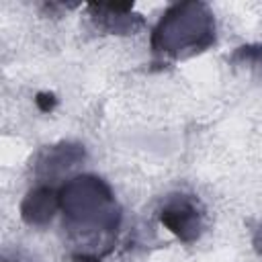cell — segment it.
Here are the masks:
<instances>
[{
    "label": "cell",
    "instance_id": "cell-1",
    "mask_svg": "<svg viewBox=\"0 0 262 262\" xmlns=\"http://www.w3.org/2000/svg\"><path fill=\"white\" fill-rule=\"evenodd\" d=\"M63 229L76 242V262H100L121 227V207L111 186L94 174H78L59 188Z\"/></svg>",
    "mask_w": 262,
    "mask_h": 262
},
{
    "label": "cell",
    "instance_id": "cell-2",
    "mask_svg": "<svg viewBox=\"0 0 262 262\" xmlns=\"http://www.w3.org/2000/svg\"><path fill=\"white\" fill-rule=\"evenodd\" d=\"M217 39V25L211 8L199 0L176 2L164 10L151 29L149 45L156 55L182 59L203 53Z\"/></svg>",
    "mask_w": 262,
    "mask_h": 262
},
{
    "label": "cell",
    "instance_id": "cell-3",
    "mask_svg": "<svg viewBox=\"0 0 262 262\" xmlns=\"http://www.w3.org/2000/svg\"><path fill=\"white\" fill-rule=\"evenodd\" d=\"M160 223L184 244H192L203 233V205L194 194L172 192L162 201Z\"/></svg>",
    "mask_w": 262,
    "mask_h": 262
},
{
    "label": "cell",
    "instance_id": "cell-4",
    "mask_svg": "<svg viewBox=\"0 0 262 262\" xmlns=\"http://www.w3.org/2000/svg\"><path fill=\"white\" fill-rule=\"evenodd\" d=\"M88 12L94 27L108 35H133L145 27V18L133 10L131 2L88 4Z\"/></svg>",
    "mask_w": 262,
    "mask_h": 262
},
{
    "label": "cell",
    "instance_id": "cell-5",
    "mask_svg": "<svg viewBox=\"0 0 262 262\" xmlns=\"http://www.w3.org/2000/svg\"><path fill=\"white\" fill-rule=\"evenodd\" d=\"M86 160V149L80 143L61 141L51 147H45L37 162H35V176L41 180V184H47V180H57L63 174H68L72 168L82 164Z\"/></svg>",
    "mask_w": 262,
    "mask_h": 262
},
{
    "label": "cell",
    "instance_id": "cell-6",
    "mask_svg": "<svg viewBox=\"0 0 262 262\" xmlns=\"http://www.w3.org/2000/svg\"><path fill=\"white\" fill-rule=\"evenodd\" d=\"M59 211V190L51 184L33 186L20 203V219L31 227H45Z\"/></svg>",
    "mask_w": 262,
    "mask_h": 262
},
{
    "label": "cell",
    "instance_id": "cell-7",
    "mask_svg": "<svg viewBox=\"0 0 262 262\" xmlns=\"http://www.w3.org/2000/svg\"><path fill=\"white\" fill-rule=\"evenodd\" d=\"M229 61L235 68H248L262 76V43H248L235 47Z\"/></svg>",
    "mask_w": 262,
    "mask_h": 262
},
{
    "label": "cell",
    "instance_id": "cell-8",
    "mask_svg": "<svg viewBox=\"0 0 262 262\" xmlns=\"http://www.w3.org/2000/svg\"><path fill=\"white\" fill-rule=\"evenodd\" d=\"M35 104L39 106V111L49 113V111H53V106L57 104V98H55L53 92H39V94L35 96Z\"/></svg>",
    "mask_w": 262,
    "mask_h": 262
},
{
    "label": "cell",
    "instance_id": "cell-9",
    "mask_svg": "<svg viewBox=\"0 0 262 262\" xmlns=\"http://www.w3.org/2000/svg\"><path fill=\"white\" fill-rule=\"evenodd\" d=\"M252 246H254L256 254H258V256H262V221H260L258 229L254 231V237H252Z\"/></svg>",
    "mask_w": 262,
    "mask_h": 262
},
{
    "label": "cell",
    "instance_id": "cell-10",
    "mask_svg": "<svg viewBox=\"0 0 262 262\" xmlns=\"http://www.w3.org/2000/svg\"><path fill=\"white\" fill-rule=\"evenodd\" d=\"M4 262H18V260H4Z\"/></svg>",
    "mask_w": 262,
    "mask_h": 262
}]
</instances>
